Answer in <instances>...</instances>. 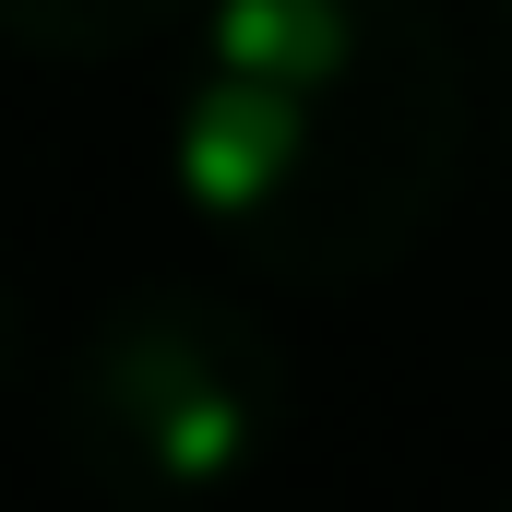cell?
Returning <instances> with one entry per match:
<instances>
[{"instance_id":"3957f363","label":"cell","mask_w":512,"mask_h":512,"mask_svg":"<svg viewBox=\"0 0 512 512\" xmlns=\"http://www.w3.org/2000/svg\"><path fill=\"white\" fill-rule=\"evenodd\" d=\"M167 24H191V0H0V36L48 60H120Z\"/></svg>"},{"instance_id":"277c9868","label":"cell","mask_w":512,"mask_h":512,"mask_svg":"<svg viewBox=\"0 0 512 512\" xmlns=\"http://www.w3.org/2000/svg\"><path fill=\"white\" fill-rule=\"evenodd\" d=\"M12 346H24V334H12V298H0V382H12Z\"/></svg>"},{"instance_id":"6da1fadb","label":"cell","mask_w":512,"mask_h":512,"mask_svg":"<svg viewBox=\"0 0 512 512\" xmlns=\"http://www.w3.org/2000/svg\"><path fill=\"white\" fill-rule=\"evenodd\" d=\"M465 167V48L429 0H191L167 191L274 286H370Z\"/></svg>"},{"instance_id":"5b68a950","label":"cell","mask_w":512,"mask_h":512,"mask_svg":"<svg viewBox=\"0 0 512 512\" xmlns=\"http://www.w3.org/2000/svg\"><path fill=\"white\" fill-rule=\"evenodd\" d=\"M501 96H512V0H501Z\"/></svg>"},{"instance_id":"7a4b0ae2","label":"cell","mask_w":512,"mask_h":512,"mask_svg":"<svg viewBox=\"0 0 512 512\" xmlns=\"http://www.w3.org/2000/svg\"><path fill=\"white\" fill-rule=\"evenodd\" d=\"M48 441L120 512H203L286 441V346L215 286H131L72 334Z\"/></svg>"}]
</instances>
